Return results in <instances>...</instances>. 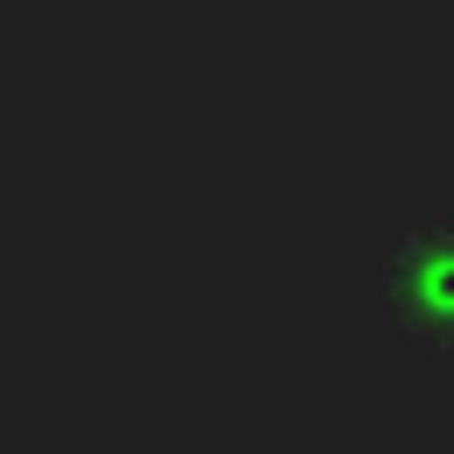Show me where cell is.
<instances>
[{
	"mask_svg": "<svg viewBox=\"0 0 454 454\" xmlns=\"http://www.w3.org/2000/svg\"><path fill=\"white\" fill-rule=\"evenodd\" d=\"M390 312L411 340H433V348H454V234L447 227H426L397 248L390 262Z\"/></svg>",
	"mask_w": 454,
	"mask_h": 454,
	"instance_id": "cell-1",
	"label": "cell"
}]
</instances>
